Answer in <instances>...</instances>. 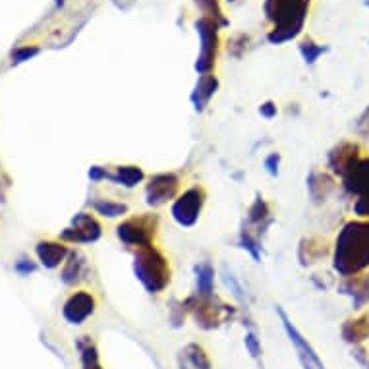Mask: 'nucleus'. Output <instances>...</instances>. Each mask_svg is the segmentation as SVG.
<instances>
[{
	"label": "nucleus",
	"instance_id": "3",
	"mask_svg": "<svg viewBox=\"0 0 369 369\" xmlns=\"http://www.w3.org/2000/svg\"><path fill=\"white\" fill-rule=\"evenodd\" d=\"M133 275L143 290L151 296L163 294L172 283L171 259L158 246H147L133 251Z\"/></svg>",
	"mask_w": 369,
	"mask_h": 369
},
{
	"label": "nucleus",
	"instance_id": "42",
	"mask_svg": "<svg viewBox=\"0 0 369 369\" xmlns=\"http://www.w3.org/2000/svg\"><path fill=\"white\" fill-rule=\"evenodd\" d=\"M226 2H231V4H232V2H238V0H226Z\"/></svg>",
	"mask_w": 369,
	"mask_h": 369
},
{
	"label": "nucleus",
	"instance_id": "5",
	"mask_svg": "<svg viewBox=\"0 0 369 369\" xmlns=\"http://www.w3.org/2000/svg\"><path fill=\"white\" fill-rule=\"evenodd\" d=\"M158 226H161V217L157 213H139V215L122 218V223L116 226V238L126 248L136 251L139 248L155 244Z\"/></svg>",
	"mask_w": 369,
	"mask_h": 369
},
{
	"label": "nucleus",
	"instance_id": "27",
	"mask_svg": "<svg viewBox=\"0 0 369 369\" xmlns=\"http://www.w3.org/2000/svg\"><path fill=\"white\" fill-rule=\"evenodd\" d=\"M193 4H196V8H198L199 12L203 14V18L213 20L218 27L231 26V21H228V18L224 16L218 0H193Z\"/></svg>",
	"mask_w": 369,
	"mask_h": 369
},
{
	"label": "nucleus",
	"instance_id": "17",
	"mask_svg": "<svg viewBox=\"0 0 369 369\" xmlns=\"http://www.w3.org/2000/svg\"><path fill=\"white\" fill-rule=\"evenodd\" d=\"M305 190L311 203L323 205L335 193L336 176H333L329 171H311L305 178Z\"/></svg>",
	"mask_w": 369,
	"mask_h": 369
},
{
	"label": "nucleus",
	"instance_id": "8",
	"mask_svg": "<svg viewBox=\"0 0 369 369\" xmlns=\"http://www.w3.org/2000/svg\"><path fill=\"white\" fill-rule=\"evenodd\" d=\"M182 193V178L176 172H157L146 180V203L151 209H158L172 203Z\"/></svg>",
	"mask_w": 369,
	"mask_h": 369
},
{
	"label": "nucleus",
	"instance_id": "1",
	"mask_svg": "<svg viewBox=\"0 0 369 369\" xmlns=\"http://www.w3.org/2000/svg\"><path fill=\"white\" fill-rule=\"evenodd\" d=\"M333 269L340 278L369 271V221L354 218L338 231L333 246Z\"/></svg>",
	"mask_w": 369,
	"mask_h": 369
},
{
	"label": "nucleus",
	"instance_id": "35",
	"mask_svg": "<svg viewBox=\"0 0 369 369\" xmlns=\"http://www.w3.org/2000/svg\"><path fill=\"white\" fill-rule=\"evenodd\" d=\"M87 176L91 180L93 184H101V182H108L111 178V168H106V166H99V165H93L87 172Z\"/></svg>",
	"mask_w": 369,
	"mask_h": 369
},
{
	"label": "nucleus",
	"instance_id": "19",
	"mask_svg": "<svg viewBox=\"0 0 369 369\" xmlns=\"http://www.w3.org/2000/svg\"><path fill=\"white\" fill-rule=\"evenodd\" d=\"M178 369H213V360L201 343H188L176 356Z\"/></svg>",
	"mask_w": 369,
	"mask_h": 369
},
{
	"label": "nucleus",
	"instance_id": "40",
	"mask_svg": "<svg viewBox=\"0 0 369 369\" xmlns=\"http://www.w3.org/2000/svg\"><path fill=\"white\" fill-rule=\"evenodd\" d=\"M16 271L21 273V275H29V273H34L35 271L34 261H29V259H20V261L16 263Z\"/></svg>",
	"mask_w": 369,
	"mask_h": 369
},
{
	"label": "nucleus",
	"instance_id": "23",
	"mask_svg": "<svg viewBox=\"0 0 369 369\" xmlns=\"http://www.w3.org/2000/svg\"><path fill=\"white\" fill-rule=\"evenodd\" d=\"M87 271V259L84 253H79V251H70V256H68L66 263L60 267V278H62V283L66 284V286H76L84 280V275H86Z\"/></svg>",
	"mask_w": 369,
	"mask_h": 369
},
{
	"label": "nucleus",
	"instance_id": "10",
	"mask_svg": "<svg viewBox=\"0 0 369 369\" xmlns=\"http://www.w3.org/2000/svg\"><path fill=\"white\" fill-rule=\"evenodd\" d=\"M275 313H277L278 319H280V323H283V329H284V333H286V336H288V340H290V344L294 346V350H296L298 360H300V363H302V368L303 369H327V365L323 363V360H321L319 354H317V350L313 348L310 340H308V338L300 333V329H298L296 325L292 323V319L288 317V313H286L280 305L275 308Z\"/></svg>",
	"mask_w": 369,
	"mask_h": 369
},
{
	"label": "nucleus",
	"instance_id": "6",
	"mask_svg": "<svg viewBox=\"0 0 369 369\" xmlns=\"http://www.w3.org/2000/svg\"><path fill=\"white\" fill-rule=\"evenodd\" d=\"M207 203V190L201 184L190 186L171 203V217L180 228H193Z\"/></svg>",
	"mask_w": 369,
	"mask_h": 369
},
{
	"label": "nucleus",
	"instance_id": "36",
	"mask_svg": "<svg viewBox=\"0 0 369 369\" xmlns=\"http://www.w3.org/2000/svg\"><path fill=\"white\" fill-rule=\"evenodd\" d=\"M259 114L263 116L265 120H273V118H277V114H278V106L275 101H263L261 105H259Z\"/></svg>",
	"mask_w": 369,
	"mask_h": 369
},
{
	"label": "nucleus",
	"instance_id": "31",
	"mask_svg": "<svg viewBox=\"0 0 369 369\" xmlns=\"http://www.w3.org/2000/svg\"><path fill=\"white\" fill-rule=\"evenodd\" d=\"M244 348L248 350V354H250V358H253V360H259V358H261V354H263V348H261V340H259L258 333H256L253 329L246 333Z\"/></svg>",
	"mask_w": 369,
	"mask_h": 369
},
{
	"label": "nucleus",
	"instance_id": "29",
	"mask_svg": "<svg viewBox=\"0 0 369 369\" xmlns=\"http://www.w3.org/2000/svg\"><path fill=\"white\" fill-rule=\"evenodd\" d=\"M221 280H223L224 288L231 292L232 296L236 298V300H240V302H246L244 286H242L240 278H238L228 267H223V269H221Z\"/></svg>",
	"mask_w": 369,
	"mask_h": 369
},
{
	"label": "nucleus",
	"instance_id": "38",
	"mask_svg": "<svg viewBox=\"0 0 369 369\" xmlns=\"http://www.w3.org/2000/svg\"><path fill=\"white\" fill-rule=\"evenodd\" d=\"M356 130L358 133H362V136H369V105L368 108L360 114V118L356 120Z\"/></svg>",
	"mask_w": 369,
	"mask_h": 369
},
{
	"label": "nucleus",
	"instance_id": "24",
	"mask_svg": "<svg viewBox=\"0 0 369 369\" xmlns=\"http://www.w3.org/2000/svg\"><path fill=\"white\" fill-rule=\"evenodd\" d=\"M91 211L101 218H126L130 213V205L124 201H116V199L108 198H95L91 201Z\"/></svg>",
	"mask_w": 369,
	"mask_h": 369
},
{
	"label": "nucleus",
	"instance_id": "9",
	"mask_svg": "<svg viewBox=\"0 0 369 369\" xmlns=\"http://www.w3.org/2000/svg\"><path fill=\"white\" fill-rule=\"evenodd\" d=\"M103 238V223L95 213L81 211L72 218L68 228L60 232L59 240L64 244H95Z\"/></svg>",
	"mask_w": 369,
	"mask_h": 369
},
{
	"label": "nucleus",
	"instance_id": "12",
	"mask_svg": "<svg viewBox=\"0 0 369 369\" xmlns=\"http://www.w3.org/2000/svg\"><path fill=\"white\" fill-rule=\"evenodd\" d=\"M363 157V149L358 141H340L327 153V168L333 176L343 178L344 174Z\"/></svg>",
	"mask_w": 369,
	"mask_h": 369
},
{
	"label": "nucleus",
	"instance_id": "7",
	"mask_svg": "<svg viewBox=\"0 0 369 369\" xmlns=\"http://www.w3.org/2000/svg\"><path fill=\"white\" fill-rule=\"evenodd\" d=\"M218 29H221V27L213 20H209V18H203V16H201L199 20H196V31H198L199 35V54L193 70H196L199 76L213 74V70H215V64H217L218 56V46H221Z\"/></svg>",
	"mask_w": 369,
	"mask_h": 369
},
{
	"label": "nucleus",
	"instance_id": "4",
	"mask_svg": "<svg viewBox=\"0 0 369 369\" xmlns=\"http://www.w3.org/2000/svg\"><path fill=\"white\" fill-rule=\"evenodd\" d=\"M182 303H184L186 313L203 330L218 329L221 325L228 323L236 317V308L231 305V303L223 302L217 294L205 298L193 292L188 298H184Z\"/></svg>",
	"mask_w": 369,
	"mask_h": 369
},
{
	"label": "nucleus",
	"instance_id": "37",
	"mask_svg": "<svg viewBox=\"0 0 369 369\" xmlns=\"http://www.w3.org/2000/svg\"><path fill=\"white\" fill-rule=\"evenodd\" d=\"M352 358H354V360L362 365V369H369V354H368V350L363 348L362 344L352 346Z\"/></svg>",
	"mask_w": 369,
	"mask_h": 369
},
{
	"label": "nucleus",
	"instance_id": "21",
	"mask_svg": "<svg viewBox=\"0 0 369 369\" xmlns=\"http://www.w3.org/2000/svg\"><path fill=\"white\" fill-rule=\"evenodd\" d=\"M340 336L350 346L363 344L369 338V311L360 313L356 317H350L340 327Z\"/></svg>",
	"mask_w": 369,
	"mask_h": 369
},
{
	"label": "nucleus",
	"instance_id": "11",
	"mask_svg": "<svg viewBox=\"0 0 369 369\" xmlns=\"http://www.w3.org/2000/svg\"><path fill=\"white\" fill-rule=\"evenodd\" d=\"M97 305H99L97 296L91 290L76 288L62 303V317H64L66 323L79 327V325H84L95 315Z\"/></svg>",
	"mask_w": 369,
	"mask_h": 369
},
{
	"label": "nucleus",
	"instance_id": "2",
	"mask_svg": "<svg viewBox=\"0 0 369 369\" xmlns=\"http://www.w3.org/2000/svg\"><path fill=\"white\" fill-rule=\"evenodd\" d=\"M311 0H265V18L273 24L267 34L271 45H284L303 31Z\"/></svg>",
	"mask_w": 369,
	"mask_h": 369
},
{
	"label": "nucleus",
	"instance_id": "15",
	"mask_svg": "<svg viewBox=\"0 0 369 369\" xmlns=\"http://www.w3.org/2000/svg\"><path fill=\"white\" fill-rule=\"evenodd\" d=\"M338 294L350 298L354 311H362L369 303V271L343 278L338 284Z\"/></svg>",
	"mask_w": 369,
	"mask_h": 369
},
{
	"label": "nucleus",
	"instance_id": "33",
	"mask_svg": "<svg viewBox=\"0 0 369 369\" xmlns=\"http://www.w3.org/2000/svg\"><path fill=\"white\" fill-rule=\"evenodd\" d=\"M280 163H283V157H280V153L278 151L269 153V155L263 158L265 171H267V174H269L271 178H277L278 176V172H280Z\"/></svg>",
	"mask_w": 369,
	"mask_h": 369
},
{
	"label": "nucleus",
	"instance_id": "16",
	"mask_svg": "<svg viewBox=\"0 0 369 369\" xmlns=\"http://www.w3.org/2000/svg\"><path fill=\"white\" fill-rule=\"evenodd\" d=\"M329 256H333V246L321 236H303L298 244V261L302 267H311Z\"/></svg>",
	"mask_w": 369,
	"mask_h": 369
},
{
	"label": "nucleus",
	"instance_id": "34",
	"mask_svg": "<svg viewBox=\"0 0 369 369\" xmlns=\"http://www.w3.org/2000/svg\"><path fill=\"white\" fill-rule=\"evenodd\" d=\"M352 213H354V217L356 218L369 221V196H362V198L354 199V203H352Z\"/></svg>",
	"mask_w": 369,
	"mask_h": 369
},
{
	"label": "nucleus",
	"instance_id": "41",
	"mask_svg": "<svg viewBox=\"0 0 369 369\" xmlns=\"http://www.w3.org/2000/svg\"><path fill=\"white\" fill-rule=\"evenodd\" d=\"M81 369H105L101 363H93V365H86V368H81Z\"/></svg>",
	"mask_w": 369,
	"mask_h": 369
},
{
	"label": "nucleus",
	"instance_id": "39",
	"mask_svg": "<svg viewBox=\"0 0 369 369\" xmlns=\"http://www.w3.org/2000/svg\"><path fill=\"white\" fill-rule=\"evenodd\" d=\"M37 53H39V49H35V46H24V49H20L18 53L14 54V60H16V62H24V60L31 59V56H35Z\"/></svg>",
	"mask_w": 369,
	"mask_h": 369
},
{
	"label": "nucleus",
	"instance_id": "18",
	"mask_svg": "<svg viewBox=\"0 0 369 369\" xmlns=\"http://www.w3.org/2000/svg\"><path fill=\"white\" fill-rule=\"evenodd\" d=\"M340 180L344 191L354 199L369 196V157L360 158Z\"/></svg>",
	"mask_w": 369,
	"mask_h": 369
},
{
	"label": "nucleus",
	"instance_id": "13",
	"mask_svg": "<svg viewBox=\"0 0 369 369\" xmlns=\"http://www.w3.org/2000/svg\"><path fill=\"white\" fill-rule=\"evenodd\" d=\"M70 251L72 250L62 240H49L46 238V240H39L35 244V258L49 271L60 269L62 265L66 263Z\"/></svg>",
	"mask_w": 369,
	"mask_h": 369
},
{
	"label": "nucleus",
	"instance_id": "14",
	"mask_svg": "<svg viewBox=\"0 0 369 369\" xmlns=\"http://www.w3.org/2000/svg\"><path fill=\"white\" fill-rule=\"evenodd\" d=\"M275 223V217H273V209H271V203L263 196H256V199L251 201L250 209H248V215H246V228H250L259 240H263V236L267 234V228L271 224Z\"/></svg>",
	"mask_w": 369,
	"mask_h": 369
},
{
	"label": "nucleus",
	"instance_id": "20",
	"mask_svg": "<svg viewBox=\"0 0 369 369\" xmlns=\"http://www.w3.org/2000/svg\"><path fill=\"white\" fill-rule=\"evenodd\" d=\"M218 86H221V81L215 74H205V76H199L198 84L193 87V91L190 95V101H191V106H193V111L196 112H203L211 99L217 95L218 91Z\"/></svg>",
	"mask_w": 369,
	"mask_h": 369
},
{
	"label": "nucleus",
	"instance_id": "25",
	"mask_svg": "<svg viewBox=\"0 0 369 369\" xmlns=\"http://www.w3.org/2000/svg\"><path fill=\"white\" fill-rule=\"evenodd\" d=\"M193 275H196V294L199 296H215V267L209 261H201L193 267Z\"/></svg>",
	"mask_w": 369,
	"mask_h": 369
},
{
	"label": "nucleus",
	"instance_id": "26",
	"mask_svg": "<svg viewBox=\"0 0 369 369\" xmlns=\"http://www.w3.org/2000/svg\"><path fill=\"white\" fill-rule=\"evenodd\" d=\"M238 248L244 250L256 263H259L261 258H263V246H261V240H259L250 228H246V226L240 231V236H238Z\"/></svg>",
	"mask_w": 369,
	"mask_h": 369
},
{
	"label": "nucleus",
	"instance_id": "22",
	"mask_svg": "<svg viewBox=\"0 0 369 369\" xmlns=\"http://www.w3.org/2000/svg\"><path fill=\"white\" fill-rule=\"evenodd\" d=\"M147 174L139 165H118L111 171L108 182L120 186L124 190H133L139 184H146Z\"/></svg>",
	"mask_w": 369,
	"mask_h": 369
},
{
	"label": "nucleus",
	"instance_id": "30",
	"mask_svg": "<svg viewBox=\"0 0 369 369\" xmlns=\"http://www.w3.org/2000/svg\"><path fill=\"white\" fill-rule=\"evenodd\" d=\"M250 43H251L250 35L236 34L234 37H231V39H228L226 51H228V54H231L232 59L240 60L246 54V51L250 49Z\"/></svg>",
	"mask_w": 369,
	"mask_h": 369
},
{
	"label": "nucleus",
	"instance_id": "28",
	"mask_svg": "<svg viewBox=\"0 0 369 369\" xmlns=\"http://www.w3.org/2000/svg\"><path fill=\"white\" fill-rule=\"evenodd\" d=\"M298 51L302 54L303 62L311 66V64H315L317 60L321 59V56L329 51V46L319 45V43H315L311 37H303V39L300 41V45H298Z\"/></svg>",
	"mask_w": 369,
	"mask_h": 369
},
{
	"label": "nucleus",
	"instance_id": "32",
	"mask_svg": "<svg viewBox=\"0 0 369 369\" xmlns=\"http://www.w3.org/2000/svg\"><path fill=\"white\" fill-rule=\"evenodd\" d=\"M186 310L182 300H171V308H168V319L174 327H182L186 321Z\"/></svg>",
	"mask_w": 369,
	"mask_h": 369
}]
</instances>
